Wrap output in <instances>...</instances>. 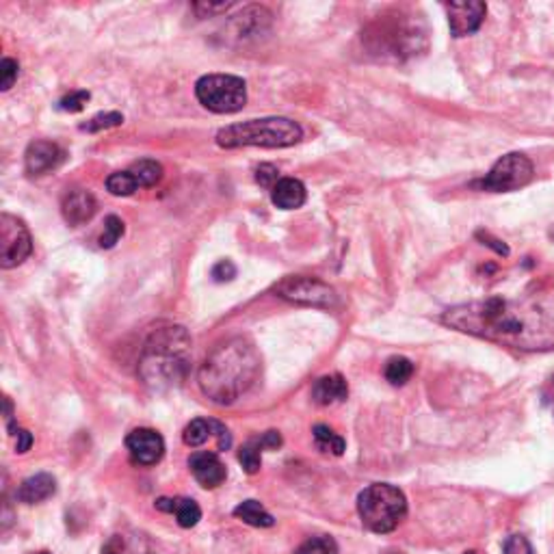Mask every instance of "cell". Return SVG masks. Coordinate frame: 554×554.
<instances>
[{"label": "cell", "instance_id": "obj_27", "mask_svg": "<svg viewBox=\"0 0 554 554\" xmlns=\"http://www.w3.org/2000/svg\"><path fill=\"white\" fill-rule=\"evenodd\" d=\"M294 554H338V546L332 537L321 535L308 539L306 543H301V546L297 548Z\"/></svg>", "mask_w": 554, "mask_h": 554}, {"label": "cell", "instance_id": "obj_30", "mask_svg": "<svg viewBox=\"0 0 554 554\" xmlns=\"http://www.w3.org/2000/svg\"><path fill=\"white\" fill-rule=\"evenodd\" d=\"M9 436L16 440V453H27L33 444V436L27 429L18 427L16 422H9Z\"/></svg>", "mask_w": 554, "mask_h": 554}, {"label": "cell", "instance_id": "obj_3", "mask_svg": "<svg viewBox=\"0 0 554 554\" xmlns=\"http://www.w3.org/2000/svg\"><path fill=\"white\" fill-rule=\"evenodd\" d=\"M191 366V336L184 327H161L148 338L139 357V377L152 390L176 388Z\"/></svg>", "mask_w": 554, "mask_h": 554}, {"label": "cell", "instance_id": "obj_4", "mask_svg": "<svg viewBox=\"0 0 554 554\" xmlns=\"http://www.w3.org/2000/svg\"><path fill=\"white\" fill-rule=\"evenodd\" d=\"M303 139V128L288 117H262L232 124L217 132V146L234 148H291Z\"/></svg>", "mask_w": 554, "mask_h": 554}, {"label": "cell", "instance_id": "obj_38", "mask_svg": "<svg viewBox=\"0 0 554 554\" xmlns=\"http://www.w3.org/2000/svg\"><path fill=\"white\" fill-rule=\"evenodd\" d=\"M35 554H50V552H35Z\"/></svg>", "mask_w": 554, "mask_h": 554}, {"label": "cell", "instance_id": "obj_35", "mask_svg": "<svg viewBox=\"0 0 554 554\" xmlns=\"http://www.w3.org/2000/svg\"><path fill=\"white\" fill-rule=\"evenodd\" d=\"M478 238H483V241H489V243H487L489 247H494L498 253H502V256H509V249L505 247V245H498L501 241H496V238H492V237H489V234H478Z\"/></svg>", "mask_w": 554, "mask_h": 554}, {"label": "cell", "instance_id": "obj_22", "mask_svg": "<svg viewBox=\"0 0 554 554\" xmlns=\"http://www.w3.org/2000/svg\"><path fill=\"white\" fill-rule=\"evenodd\" d=\"M234 516H237L238 520H243L245 524H249V526H256V528H269L276 524L271 513H269L258 501L241 502V505L234 509Z\"/></svg>", "mask_w": 554, "mask_h": 554}, {"label": "cell", "instance_id": "obj_34", "mask_svg": "<svg viewBox=\"0 0 554 554\" xmlns=\"http://www.w3.org/2000/svg\"><path fill=\"white\" fill-rule=\"evenodd\" d=\"M193 7H196L199 18H211V16H214V13H226L228 9L234 7V4L232 3H219V4L197 3V4H193Z\"/></svg>", "mask_w": 554, "mask_h": 554}, {"label": "cell", "instance_id": "obj_6", "mask_svg": "<svg viewBox=\"0 0 554 554\" xmlns=\"http://www.w3.org/2000/svg\"><path fill=\"white\" fill-rule=\"evenodd\" d=\"M196 96L213 113H238L247 104V84L232 74H208L196 83Z\"/></svg>", "mask_w": 554, "mask_h": 554}, {"label": "cell", "instance_id": "obj_32", "mask_svg": "<svg viewBox=\"0 0 554 554\" xmlns=\"http://www.w3.org/2000/svg\"><path fill=\"white\" fill-rule=\"evenodd\" d=\"M211 276H213L214 282H219V284L232 282V279L237 277V267H234V264L229 261H221V262L214 264Z\"/></svg>", "mask_w": 554, "mask_h": 554}, {"label": "cell", "instance_id": "obj_17", "mask_svg": "<svg viewBox=\"0 0 554 554\" xmlns=\"http://www.w3.org/2000/svg\"><path fill=\"white\" fill-rule=\"evenodd\" d=\"M57 492V481L52 474H35V477L24 478L22 486L18 489V501L24 505H37V502L48 501Z\"/></svg>", "mask_w": 554, "mask_h": 554}, {"label": "cell", "instance_id": "obj_13", "mask_svg": "<svg viewBox=\"0 0 554 554\" xmlns=\"http://www.w3.org/2000/svg\"><path fill=\"white\" fill-rule=\"evenodd\" d=\"M96 211L98 202L93 197V193L87 191V189H69L61 199L63 219H66L69 226H83V223L92 221Z\"/></svg>", "mask_w": 554, "mask_h": 554}, {"label": "cell", "instance_id": "obj_15", "mask_svg": "<svg viewBox=\"0 0 554 554\" xmlns=\"http://www.w3.org/2000/svg\"><path fill=\"white\" fill-rule=\"evenodd\" d=\"M282 446V436L277 431H267L261 433V436L252 438L245 446L238 451V462L245 468V472L256 474L261 470L262 463V453L269 451V448H279Z\"/></svg>", "mask_w": 554, "mask_h": 554}, {"label": "cell", "instance_id": "obj_23", "mask_svg": "<svg viewBox=\"0 0 554 554\" xmlns=\"http://www.w3.org/2000/svg\"><path fill=\"white\" fill-rule=\"evenodd\" d=\"M312 433H314V444H317L318 451L332 453V455H342L344 448H347V444H344L342 438L338 436L332 427H327V424H317V427L312 429Z\"/></svg>", "mask_w": 554, "mask_h": 554}, {"label": "cell", "instance_id": "obj_5", "mask_svg": "<svg viewBox=\"0 0 554 554\" xmlns=\"http://www.w3.org/2000/svg\"><path fill=\"white\" fill-rule=\"evenodd\" d=\"M359 520L377 535L397 531L407 516V498L390 483H373L357 496Z\"/></svg>", "mask_w": 554, "mask_h": 554}, {"label": "cell", "instance_id": "obj_2", "mask_svg": "<svg viewBox=\"0 0 554 554\" xmlns=\"http://www.w3.org/2000/svg\"><path fill=\"white\" fill-rule=\"evenodd\" d=\"M261 366V353L249 338H228L204 359L197 383L213 403L232 405L256 383Z\"/></svg>", "mask_w": 554, "mask_h": 554}, {"label": "cell", "instance_id": "obj_36", "mask_svg": "<svg viewBox=\"0 0 554 554\" xmlns=\"http://www.w3.org/2000/svg\"><path fill=\"white\" fill-rule=\"evenodd\" d=\"M102 554H124V552H122V548H119L117 542H111L102 548Z\"/></svg>", "mask_w": 554, "mask_h": 554}, {"label": "cell", "instance_id": "obj_1", "mask_svg": "<svg viewBox=\"0 0 554 554\" xmlns=\"http://www.w3.org/2000/svg\"><path fill=\"white\" fill-rule=\"evenodd\" d=\"M440 321L468 336L516 351L542 353L554 349V306L533 299L487 297L448 308Z\"/></svg>", "mask_w": 554, "mask_h": 554}, {"label": "cell", "instance_id": "obj_18", "mask_svg": "<svg viewBox=\"0 0 554 554\" xmlns=\"http://www.w3.org/2000/svg\"><path fill=\"white\" fill-rule=\"evenodd\" d=\"M271 199L277 208H282V211H297V208H301L303 204H306L308 191L306 187H303L301 180L282 178L276 187H273Z\"/></svg>", "mask_w": 554, "mask_h": 554}, {"label": "cell", "instance_id": "obj_14", "mask_svg": "<svg viewBox=\"0 0 554 554\" xmlns=\"http://www.w3.org/2000/svg\"><path fill=\"white\" fill-rule=\"evenodd\" d=\"M189 468H191L193 477H196L199 486L206 489L219 487L228 477L226 466H223V462L219 459L217 453L208 451L196 453V455H191V459H189Z\"/></svg>", "mask_w": 554, "mask_h": 554}, {"label": "cell", "instance_id": "obj_9", "mask_svg": "<svg viewBox=\"0 0 554 554\" xmlns=\"http://www.w3.org/2000/svg\"><path fill=\"white\" fill-rule=\"evenodd\" d=\"M33 238L22 219L3 213L0 217V267L13 269L31 256Z\"/></svg>", "mask_w": 554, "mask_h": 554}, {"label": "cell", "instance_id": "obj_28", "mask_svg": "<svg viewBox=\"0 0 554 554\" xmlns=\"http://www.w3.org/2000/svg\"><path fill=\"white\" fill-rule=\"evenodd\" d=\"M89 98H92V93L89 92H72V93H68L66 98L59 100V108L66 113H81L84 108V104L89 102Z\"/></svg>", "mask_w": 554, "mask_h": 554}, {"label": "cell", "instance_id": "obj_37", "mask_svg": "<svg viewBox=\"0 0 554 554\" xmlns=\"http://www.w3.org/2000/svg\"><path fill=\"white\" fill-rule=\"evenodd\" d=\"M466 554H478V552H474V550H470V552H466Z\"/></svg>", "mask_w": 554, "mask_h": 554}, {"label": "cell", "instance_id": "obj_7", "mask_svg": "<svg viewBox=\"0 0 554 554\" xmlns=\"http://www.w3.org/2000/svg\"><path fill=\"white\" fill-rule=\"evenodd\" d=\"M533 176H535V167H533L531 158L520 152H511L498 158L487 176L477 182V187L489 193H511L526 187Z\"/></svg>", "mask_w": 554, "mask_h": 554}, {"label": "cell", "instance_id": "obj_20", "mask_svg": "<svg viewBox=\"0 0 554 554\" xmlns=\"http://www.w3.org/2000/svg\"><path fill=\"white\" fill-rule=\"evenodd\" d=\"M126 172L132 176L137 189H149V187H157V184L161 182L163 165L157 161H149V158H143V161L132 163Z\"/></svg>", "mask_w": 554, "mask_h": 554}, {"label": "cell", "instance_id": "obj_33", "mask_svg": "<svg viewBox=\"0 0 554 554\" xmlns=\"http://www.w3.org/2000/svg\"><path fill=\"white\" fill-rule=\"evenodd\" d=\"M505 554H533V546L526 537L511 535L505 542Z\"/></svg>", "mask_w": 554, "mask_h": 554}, {"label": "cell", "instance_id": "obj_21", "mask_svg": "<svg viewBox=\"0 0 554 554\" xmlns=\"http://www.w3.org/2000/svg\"><path fill=\"white\" fill-rule=\"evenodd\" d=\"M217 429H219L217 421L196 418V421H191L187 424V429H184V433H182V440L187 446H191V448L204 446V444L211 440L213 436H217Z\"/></svg>", "mask_w": 554, "mask_h": 554}, {"label": "cell", "instance_id": "obj_16", "mask_svg": "<svg viewBox=\"0 0 554 554\" xmlns=\"http://www.w3.org/2000/svg\"><path fill=\"white\" fill-rule=\"evenodd\" d=\"M349 397V386L344 381L342 375L333 373V375H325L317 379V383L312 386V401L317 405H336V403L347 401Z\"/></svg>", "mask_w": 554, "mask_h": 554}, {"label": "cell", "instance_id": "obj_26", "mask_svg": "<svg viewBox=\"0 0 554 554\" xmlns=\"http://www.w3.org/2000/svg\"><path fill=\"white\" fill-rule=\"evenodd\" d=\"M124 124V115L122 113H100L96 117L89 119L87 124H83L81 131L84 132H100V131H107V128H115V126H122Z\"/></svg>", "mask_w": 554, "mask_h": 554}, {"label": "cell", "instance_id": "obj_12", "mask_svg": "<svg viewBox=\"0 0 554 554\" xmlns=\"http://www.w3.org/2000/svg\"><path fill=\"white\" fill-rule=\"evenodd\" d=\"M66 163V152L52 141H33L24 154V167L28 176H46Z\"/></svg>", "mask_w": 554, "mask_h": 554}, {"label": "cell", "instance_id": "obj_29", "mask_svg": "<svg viewBox=\"0 0 554 554\" xmlns=\"http://www.w3.org/2000/svg\"><path fill=\"white\" fill-rule=\"evenodd\" d=\"M18 61H13V59H3L0 61V89L3 92H7V89L13 87V83L18 81Z\"/></svg>", "mask_w": 554, "mask_h": 554}, {"label": "cell", "instance_id": "obj_8", "mask_svg": "<svg viewBox=\"0 0 554 554\" xmlns=\"http://www.w3.org/2000/svg\"><path fill=\"white\" fill-rule=\"evenodd\" d=\"M276 293L284 301L297 303V306H310V308H329L338 306V294L329 284L318 277L310 276H288L276 286Z\"/></svg>", "mask_w": 554, "mask_h": 554}, {"label": "cell", "instance_id": "obj_31", "mask_svg": "<svg viewBox=\"0 0 554 554\" xmlns=\"http://www.w3.org/2000/svg\"><path fill=\"white\" fill-rule=\"evenodd\" d=\"M256 182L261 184L262 189H271L279 182V172L277 167H273V165H261V167L256 169Z\"/></svg>", "mask_w": 554, "mask_h": 554}, {"label": "cell", "instance_id": "obj_11", "mask_svg": "<svg viewBox=\"0 0 554 554\" xmlns=\"http://www.w3.org/2000/svg\"><path fill=\"white\" fill-rule=\"evenodd\" d=\"M448 13V27H451L453 37H466L478 31L483 20L487 16L486 3H446L444 4Z\"/></svg>", "mask_w": 554, "mask_h": 554}, {"label": "cell", "instance_id": "obj_25", "mask_svg": "<svg viewBox=\"0 0 554 554\" xmlns=\"http://www.w3.org/2000/svg\"><path fill=\"white\" fill-rule=\"evenodd\" d=\"M124 221L119 217H115V214H111V217H107V221H104V232L102 237H100V247L102 249H111L115 247V245L119 243V238L124 237Z\"/></svg>", "mask_w": 554, "mask_h": 554}, {"label": "cell", "instance_id": "obj_19", "mask_svg": "<svg viewBox=\"0 0 554 554\" xmlns=\"http://www.w3.org/2000/svg\"><path fill=\"white\" fill-rule=\"evenodd\" d=\"M157 509H161L165 513H173L182 528H193L202 520V509H199L193 498H158Z\"/></svg>", "mask_w": 554, "mask_h": 554}, {"label": "cell", "instance_id": "obj_10", "mask_svg": "<svg viewBox=\"0 0 554 554\" xmlns=\"http://www.w3.org/2000/svg\"><path fill=\"white\" fill-rule=\"evenodd\" d=\"M126 448L134 463H139V466H154L165 455V440L161 433L154 431V429H134V431L128 433Z\"/></svg>", "mask_w": 554, "mask_h": 554}, {"label": "cell", "instance_id": "obj_24", "mask_svg": "<svg viewBox=\"0 0 554 554\" xmlns=\"http://www.w3.org/2000/svg\"><path fill=\"white\" fill-rule=\"evenodd\" d=\"M413 375V364L407 357H390L386 364V379L392 386H405Z\"/></svg>", "mask_w": 554, "mask_h": 554}]
</instances>
